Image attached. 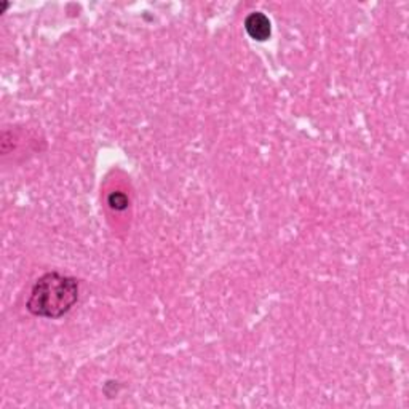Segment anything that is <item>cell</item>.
I'll return each instance as SVG.
<instances>
[{
  "label": "cell",
  "instance_id": "6da1fadb",
  "mask_svg": "<svg viewBox=\"0 0 409 409\" xmlns=\"http://www.w3.org/2000/svg\"><path fill=\"white\" fill-rule=\"evenodd\" d=\"M79 301L76 279L58 272L45 274L32 286L26 302L29 312L42 319H60Z\"/></svg>",
  "mask_w": 409,
  "mask_h": 409
},
{
  "label": "cell",
  "instance_id": "7a4b0ae2",
  "mask_svg": "<svg viewBox=\"0 0 409 409\" xmlns=\"http://www.w3.org/2000/svg\"><path fill=\"white\" fill-rule=\"evenodd\" d=\"M245 29L248 36L257 40V42H264L272 34V26H270L269 18L264 13H259V11L246 16Z\"/></svg>",
  "mask_w": 409,
  "mask_h": 409
},
{
  "label": "cell",
  "instance_id": "3957f363",
  "mask_svg": "<svg viewBox=\"0 0 409 409\" xmlns=\"http://www.w3.org/2000/svg\"><path fill=\"white\" fill-rule=\"evenodd\" d=\"M107 203L111 205L112 210L123 211L126 210V206H128V199H126V195L122 192H112L111 195H109Z\"/></svg>",
  "mask_w": 409,
  "mask_h": 409
}]
</instances>
